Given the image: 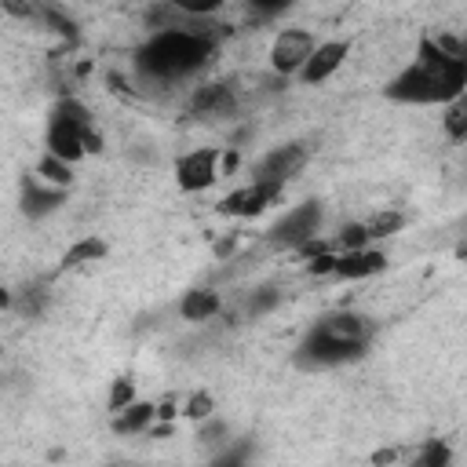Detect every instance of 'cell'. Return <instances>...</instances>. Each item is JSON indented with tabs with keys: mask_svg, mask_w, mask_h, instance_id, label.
I'll use <instances>...</instances> for the list:
<instances>
[{
	"mask_svg": "<svg viewBox=\"0 0 467 467\" xmlns=\"http://www.w3.org/2000/svg\"><path fill=\"white\" fill-rule=\"evenodd\" d=\"M441 124H445V135H449L452 142H463V139H467V99H463V95H456L452 102H445Z\"/></svg>",
	"mask_w": 467,
	"mask_h": 467,
	"instance_id": "18",
	"label": "cell"
},
{
	"mask_svg": "<svg viewBox=\"0 0 467 467\" xmlns=\"http://www.w3.org/2000/svg\"><path fill=\"white\" fill-rule=\"evenodd\" d=\"M387 266V255L379 252V248H350V252H339L336 255V270H332V277H339V281H365V277H372V274H379Z\"/></svg>",
	"mask_w": 467,
	"mask_h": 467,
	"instance_id": "12",
	"label": "cell"
},
{
	"mask_svg": "<svg viewBox=\"0 0 467 467\" xmlns=\"http://www.w3.org/2000/svg\"><path fill=\"white\" fill-rule=\"evenodd\" d=\"M376 339V321L358 314V310H328L321 314L299 339L296 347V365L299 368H339L358 361L368 343Z\"/></svg>",
	"mask_w": 467,
	"mask_h": 467,
	"instance_id": "3",
	"label": "cell"
},
{
	"mask_svg": "<svg viewBox=\"0 0 467 467\" xmlns=\"http://www.w3.org/2000/svg\"><path fill=\"white\" fill-rule=\"evenodd\" d=\"M153 412H157V420H175L179 416V398L175 394H168V398H161V401H153Z\"/></svg>",
	"mask_w": 467,
	"mask_h": 467,
	"instance_id": "28",
	"label": "cell"
},
{
	"mask_svg": "<svg viewBox=\"0 0 467 467\" xmlns=\"http://www.w3.org/2000/svg\"><path fill=\"white\" fill-rule=\"evenodd\" d=\"M449 460H452V449L445 441H427L420 449V456H416L420 467H449Z\"/></svg>",
	"mask_w": 467,
	"mask_h": 467,
	"instance_id": "25",
	"label": "cell"
},
{
	"mask_svg": "<svg viewBox=\"0 0 467 467\" xmlns=\"http://www.w3.org/2000/svg\"><path fill=\"white\" fill-rule=\"evenodd\" d=\"M44 142H47V153H55L62 161H80L88 153H102V131L95 128L91 109L73 95H62L51 106Z\"/></svg>",
	"mask_w": 467,
	"mask_h": 467,
	"instance_id": "4",
	"label": "cell"
},
{
	"mask_svg": "<svg viewBox=\"0 0 467 467\" xmlns=\"http://www.w3.org/2000/svg\"><path fill=\"white\" fill-rule=\"evenodd\" d=\"M179 15H186V18H212V15H219L223 11V4L226 0H168Z\"/></svg>",
	"mask_w": 467,
	"mask_h": 467,
	"instance_id": "21",
	"label": "cell"
},
{
	"mask_svg": "<svg viewBox=\"0 0 467 467\" xmlns=\"http://www.w3.org/2000/svg\"><path fill=\"white\" fill-rule=\"evenodd\" d=\"M237 164H241V157H237V150H234V146L219 150V179H223V175H234V171H237Z\"/></svg>",
	"mask_w": 467,
	"mask_h": 467,
	"instance_id": "29",
	"label": "cell"
},
{
	"mask_svg": "<svg viewBox=\"0 0 467 467\" xmlns=\"http://www.w3.org/2000/svg\"><path fill=\"white\" fill-rule=\"evenodd\" d=\"M234 252H237V234H226V237L215 241V259H226V255H234Z\"/></svg>",
	"mask_w": 467,
	"mask_h": 467,
	"instance_id": "32",
	"label": "cell"
},
{
	"mask_svg": "<svg viewBox=\"0 0 467 467\" xmlns=\"http://www.w3.org/2000/svg\"><path fill=\"white\" fill-rule=\"evenodd\" d=\"M434 40H438L445 51H452V55H463V58H467V47H463V40H460V36H452V33H438Z\"/></svg>",
	"mask_w": 467,
	"mask_h": 467,
	"instance_id": "30",
	"label": "cell"
},
{
	"mask_svg": "<svg viewBox=\"0 0 467 467\" xmlns=\"http://www.w3.org/2000/svg\"><path fill=\"white\" fill-rule=\"evenodd\" d=\"M365 226H368V237H372V241H376V237H390V234H398V230L405 226V215L387 208V212H376Z\"/></svg>",
	"mask_w": 467,
	"mask_h": 467,
	"instance_id": "20",
	"label": "cell"
},
{
	"mask_svg": "<svg viewBox=\"0 0 467 467\" xmlns=\"http://www.w3.org/2000/svg\"><path fill=\"white\" fill-rule=\"evenodd\" d=\"M255 11H263V15H277V11H285L288 4H296V0H248Z\"/></svg>",
	"mask_w": 467,
	"mask_h": 467,
	"instance_id": "31",
	"label": "cell"
},
{
	"mask_svg": "<svg viewBox=\"0 0 467 467\" xmlns=\"http://www.w3.org/2000/svg\"><path fill=\"white\" fill-rule=\"evenodd\" d=\"M11 303H15V296L7 288H0V306H11Z\"/></svg>",
	"mask_w": 467,
	"mask_h": 467,
	"instance_id": "33",
	"label": "cell"
},
{
	"mask_svg": "<svg viewBox=\"0 0 467 467\" xmlns=\"http://www.w3.org/2000/svg\"><path fill=\"white\" fill-rule=\"evenodd\" d=\"M277 303H281V292H277V288H259V292H252L244 314H248V317H263V314H270Z\"/></svg>",
	"mask_w": 467,
	"mask_h": 467,
	"instance_id": "24",
	"label": "cell"
},
{
	"mask_svg": "<svg viewBox=\"0 0 467 467\" xmlns=\"http://www.w3.org/2000/svg\"><path fill=\"white\" fill-rule=\"evenodd\" d=\"M219 36L193 26H164L135 51V73L150 84H175L201 73L215 55Z\"/></svg>",
	"mask_w": 467,
	"mask_h": 467,
	"instance_id": "2",
	"label": "cell"
},
{
	"mask_svg": "<svg viewBox=\"0 0 467 467\" xmlns=\"http://www.w3.org/2000/svg\"><path fill=\"white\" fill-rule=\"evenodd\" d=\"M350 55V40H321L314 44V51L306 55V62L299 66V84H325Z\"/></svg>",
	"mask_w": 467,
	"mask_h": 467,
	"instance_id": "11",
	"label": "cell"
},
{
	"mask_svg": "<svg viewBox=\"0 0 467 467\" xmlns=\"http://www.w3.org/2000/svg\"><path fill=\"white\" fill-rule=\"evenodd\" d=\"M234 109H237V99L230 84H201L190 95V113L197 117H226Z\"/></svg>",
	"mask_w": 467,
	"mask_h": 467,
	"instance_id": "13",
	"label": "cell"
},
{
	"mask_svg": "<svg viewBox=\"0 0 467 467\" xmlns=\"http://www.w3.org/2000/svg\"><path fill=\"white\" fill-rule=\"evenodd\" d=\"M281 182H266V179H252L248 186L241 190H230L223 201H219V212L223 215H234V219H255L263 215L277 197H281Z\"/></svg>",
	"mask_w": 467,
	"mask_h": 467,
	"instance_id": "8",
	"label": "cell"
},
{
	"mask_svg": "<svg viewBox=\"0 0 467 467\" xmlns=\"http://www.w3.org/2000/svg\"><path fill=\"white\" fill-rule=\"evenodd\" d=\"M372 237H368V226L365 223H347L339 234H336V248L339 252H350V248H365Z\"/></svg>",
	"mask_w": 467,
	"mask_h": 467,
	"instance_id": "22",
	"label": "cell"
},
{
	"mask_svg": "<svg viewBox=\"0 0 467 467\" xmlns=\"http://www.w3.org/2000/svg\"><path fill=\"white\" fill-rule=\"evenodd\" d=\"M321 204L317 201H303V204H296L292 212H285L270 230H266V241L274 244V248H299L303 241H310V237H317V230H321Z\"/></svg>",
	"mask_w": 467,
	"mask_h": 467,
	"instance_id": "5",
	"label": "cell"
},
{
	"mask_svg": "<svg viewBox=\"0 0 467 467\" xmlns=\"http://www.w3.org/2000/svg\"><path fill=\"white\" fill-rule=\"evenodd\" d=\"M128 401H135V379L120 376V379H113V383H109V394H106V409H109V412H117V409H124Z\"/></svg>",
	"mask_w": 467,
	"mask_h": 467,
	"instance_id": "23",
	"label": "cell"
},
{
	"mask_svg": "<svg viewBox=\"0 0 467 467\" xmlns=\"http://www.w3.org/2000/svg\"><path fill=\"white\" fill-rule=\"evenodd\" d=\"M310 161V150L303 142H285V146H274L266 150L255 164H252V179H266V182H292Z\"/></svg>",
	"mask_w": 467,
	"mask_h": 467,
	"instance_id": "7",
	"label": "cell"
},
{
	"mask_svg": "<svg viewBox=\"0 0 467 467\" xmlns=\"http://www.w3.org/2000/svg\"><path fill=\"white\" fill-rule=\"evenodd\" d=\"M314 33H306V29H299V26H292V29H281L277 36H274V44H270V69L277 73V77H296L299 73V66L306 62V55L314 51Z\"/></svg>",
	"mask_w": 467,
	"mask_h": 467,
	"instance_id": "9",
	"label": "cell"
},
{
	"mask_svg": "<svg viewBox=\"0 0 467 467\" xmlns=\"http://www.w3.org/2000/svg\"><path fill=\"white\" fill-rule=\"evenodd\" d=\"M332 270H336V252H332V248L321 252V255H314V259L306 263V274H310V277H332Z\"/></svg>",
	"mask_w": 467,
	"mask_h": 467,
	"instance_id": "27",
	"label": "cell"
},
{
	"mask_svg": "<svg viewBox=\"0 0 467 467\" xmlns=\"http://www.w3.org/2000/svg\"><path fill=\"white\" fill-rule=\"evenodd\" d=\"M223 310V296L215 292V288H190V292H182V299H179V314L186 317V321H208V317H215Z\"/></svg>",
	"mask_w": 467,
	"mask_h": 467,
	"instance_id": "14",
	"label": "cell"
},
{
	"mask_svg": "<svg viewBox=\"0 0 467 467\" xmlns=\"http://www.w3.org/2000/svg\"><path fill=\"white\" fill-rule=\"evenodd\" d=\"M179 412H182L186 420H197V423H201V420L215 416V398H212L208 390H193V394H190V398L179 405Z\"/></svg>",
	"mask_w": 467,
	"mask_h": 467,
	"instance_id": "19",
	"label": "cell"
},
{
	"mask_svg": "<svg viewBox=\"0 0 467 467\" xmlns=\"http://www.w3.org/2000/svg\"><path fill=\"white\" fill-rule=\"evenodd\" d=\"M109 252V244L102 241V237H95V234H88V237H80V241H73L69 248H66V255H62V263H58V270H77V266H88V263H99L102 255Z\"/></svg>",
	"mask_w": 467,
	"mask_h": 467,
	"instance_id": "16",
	"label": "cell"
},
{
	"mask_svg": "<svg viewBox=\"0 0 467 467\" xmlns=\"http://www.w3.org/2000/svg\"><path fill=\"white\" fill-rule=\"evenodd\" d=\"M40 18H44L47 26H55V29H58L62 36H69V40H77V26H73V22H69V18L62 15V11H55V7H44V11H40Z\"/></svg>",
	"mask_w": 467,
	"mask_h": 467,
	"instance_id": "26",
	"label": "cell"
},
{
	"mask_svg": "<svg viewBox=\"0 0 467 467\" xmlns=\"http://www.w3.org/2000/svg\"><path fill=\"white\" fill-rule=\"evenodd\" d=\"M467 88V58L445 51L431 33L416 40V58L387 80L383 95L405 106H445Z\"/></svg>",
	"mask_w": 467,
	"mask_h": 467,
	"instance_id": "1",
	"label": "cell"
},
{
	"mask_svg": "<svg viewBox=\"0 0 467 467\" xmlns=\"http://www.w3.org/2000/svg\"><path fill=\"white\" fill-rule=\"evenodd\" d=\"M219 182V146H197L175 161V186L182 193H204Z\"/></svg>",
	"mask_w": 467,
	"mask_h": 467,
	"instance_id": "6",
	"label": "cell"
},
{
	"mask_svg": "<svg viewBox=\"0 0 467 467\" xmlns=\"http://www.w3.org/2000/svg\"><path fill=\"white\" fill-rule=\"evenodd\" d=\"M66 201H69V190L44 182L36 171L26 175L22 186H18V208H22L26 219H47V215H55Z\"/></svg>",
	"mask_w": 467,
	"mask_h": 467,
	"instance_id": "10",
	"label": "cell"
},
{
	"mask_svg": "<svg viewBox=\"0 0 467 467\" xmlns=\"http://www.w3.org/2000/svg\"><path fill=\"white\" fill-rule=\"evenodd\" d=\"M157 420V412H153V401H128L124 409H117L113 412V431L117 434H146V427Z\"/></svg>",
	"mask_w": 467,
	"mask_h": 467,
	"instance_id": "15",
	"label": "cell"
},
{
	"mask_svg": "<svg viewBox=\"0 0 467 467\" xmlns=\"http://www.w3.org/2000/svg\"><path fill=\"white\" fill-rule=\"evenodd\" d=\"M36 175H40L44 182H51V186H62V190H69L73 179H77L73 161H62V157H55V153H44V157L36 161Z\"/></svg>",
	"mask_w": 467,
	"mask_h": 467,
	"instance_id": "17",
	"label": "cell"
}]
</instances>
